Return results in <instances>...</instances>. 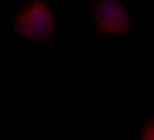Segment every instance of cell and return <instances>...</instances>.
I'll return each instance as SVG.
<instances>
[{
	"label": "cell",
	"instance_id": "1",
	"mask_svg": "<svg viewBox=\"0 0 154 140\" xmlns=\"http://www.w3.org/2000/svg\"><path fill=\"white\" fill-rule=\"evenodd\" d=\"M13 27L22 37L42 42L48 39L54 30V15L45 0H32L17 11Z\"/></svg>",
	"mask_w": 154,
	"mask_h": 140
},
{
	"label": "cell",
	"instance_id": "2",
	"mask_svg": "<svg viewBox=\"0 0 154 140\" xmlns=\"http://www.w3.org/2000/svg\"><path fill=\"white\" fill-rule=\"evenodd\" d=\"M92 16L97 28L106 35L123 34L130 26L129 16L117 0H97L93 7Z\"/></svg>",
	"mask_w": 154,
	"mask_h": 140
},
{
	"label": "cell",
	"instance_id": "3",
	"mask_svg": "<svg viewBox=\"0 0 154 140\" xmlns=\"http://www.w3.org/2000/svg\"><path fill=\"white\" fill-rule=\"evenodd\" d=\"M141 140H154V119H149L145 122L142 128Z\"/></svg>",
	"mask_w": 154,
	"mask_h": 140
}]
</instances>
